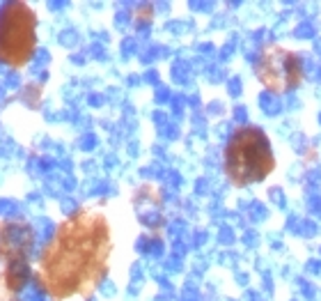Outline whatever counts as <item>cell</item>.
<instances>
[{"label": "cell", "instance_id": "277c9868", "mask_svg": "<svg viewBox=\"0 0 321 301\" xmlns=\"http://www.w3.org/2000/svg\"><path fill=\"white\" fill-rule=\"evenodd\" d=\"M35 230L28 221H2L0 219V287L7 294H18L30 276V251Z\"/></svg>", "mask_w": 321, "mask_h": 301}, {"label": "cell", "instance_id": "7a4b0ae2", "mask_svg": "<svg viewBox=\"0 0 321 301\" xmlns=\"http://www.w3.org/2000/svg\"><path fill=\"white\" fill-rule=\"evenodd\" d=\"M275 168L269 136L260 127H239L225 145V173L234 186L266 179Z\"/></svg>", "mask_w": 321, "mask_h": 301}, {"label": "cell", "instance_id": "3957f363", "mask_svg": "<svg viewBox=\"0 0 321 301\" xmlns=\"http://www.w3.org/2000/svg\"><path fill=\"white\" fill-rule=\"evenodd\" d=\"M37 46V14L23 0L0 7V62L7 67H23Z\"/></svg>", "mask_w": 321, "mask_h": 301}, {"label": "cell", "instance_id": "5b68a950", "mask_svg": "<svg viewBox=\"0 0 321 301\" xmlns=\"http://www.w3.org/2000/svg\"><path fill=\"white\" fill-rule=\"evenodd\" d=\"M255 71L261 85L273 92H289L301 85L303 80V62L298 53L287 51L282 46H264L257 55Z\"/></svg>", "mask_w": 321, "mask_h": 301}, {"label": "cell", "instance_id": "6da1fadb", "mask_svg": "<svg viewBox=\"0 0 321 301\" xmlns=\"http://www.w3.org/2000/svg\"><path fill=\"white\" fill-rule=\"evenodd\" d=\"M113 235L104 214L78 209L58 225L39 255L35 278L53 301L90 297L108 274Z\"/></svg>", "mask_w": 321, "mask_h": 301}]
</instances>
